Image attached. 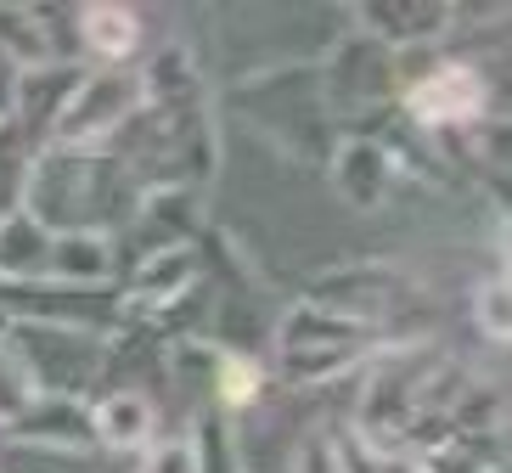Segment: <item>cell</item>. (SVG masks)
<instances>
[{"label":"cell","mask_w":512,"mask_h":473,"mask_svg":"<svg viewBox=\"0 0 512 473\" xmlns=\"http://www.w3.org/2000/svg\"><path fill=\"white\" fill-rule=\"evenodd\" d=\"M79 40L107 68H124L141 51V12H130V6H85L79 12Z\"/></svg>","instance_id":"obj_8"},{"label":"cell","mask_w":512,"mask_h":473,"mask_svg":"<svg viewBox=\"0 0 512 473\" xmlns=\"http://www.w3.org/2000/svg\"><path fill=\"white\" fill-rule=\"evenodd\" d=\"M29 169H34L29 141L17 136L12 124H0V220L23 209V192H29Z\"/></svg>","instance_id":"obj_13"},{"label":"cell","mask_w":512,"mask_h":473,"mask_svg":"<svg viewBox=\"0 0 512 473\" xmlns=\"http://www.w3.org/2000/svg\"><path fill=\"white\" fill-rule=\"evenodd\" d=\"M113 158L102 153H51L34 158L29 169V192H23V214H34L51 237H74V231H96L107 237V226L119 220V175Z\"/></svg>","instance_id":"obj_1"},{"label":"cell","mask_w":512,"mask_h":473,"mask_svg":"<svg viewBox=\"0 0 512 473\" xmlns=\"http://www.w3.org/2000/svg\"><path fill=\"white\" fill-rule=\"evenodd\" d=\"M192 276H197V254H192V248H158V254H147L141 271L130 276V299H141V305H152V310L175 305Z\"/></svg>","instance_id":"obj_9"},{"label":"cell","mask_w":512,"mask_h":473,"mask_svg":"<svg viewBox=\"0 0 512 473\" xmlns=\"http://www.w3.org/2000/svg\"><path fill=\"white\" fill-rule=\"evenodd\" d=\"M214 395H220L226 412H248V406L265 395V367H259L254 355H242V350L220 355V361H214Z\"/></svg>","instance_id":"obj_11"},{"label":"cell","mask_w":512,"mask_h":473,"mask_svg":"<svg viewBox=\"0 0 512 473\" xmlns=\"http://www.w3.org/2000/svg\"><path fill=\"white\" fill-rule=\"evenodd\" d=\"M51 276H57V282H74V288L107 282V276H113V243L96 237V231L57 237V243H51Z\"/></svg>","instance_id":"obj_10"},{"label":"cell","mask_w":512,"mask_h":473,"mask_svg":"<svg viewBox=\"0 0 512 473\" xmlns=\"http://www.w3.org/2000/svg\"><path fill=\"white\" fill-rule=\"evenodd\" d=\"M332 181H338V192L355 209H377L394 186V158L377 141H344L338 158H332Z\"/></svg>","instance_id":"obj_7"},{"label":"cell","mask_w":512,"mask_h":473,"mask_svg":"<svg viewBox=\"0 0 512 473\" xmlns=\"http://www.w3.org/2000/svg\"><path fill=\"white\" fill-rule=\"evenodd\" d=\"M85 417H91V440L102 451H147L152 428H158V412L141 389H113L96 406H85Z\"/></svg>","instance_id":"obj_5"},{"label":"cell","mask_w":512,"mask_h":473,"mask_svg":"<svg viewBox=\"0 0 512 473\" xmlns=\"http://www.w3.org/2000/svg\"><path fill=\"white\" fill-rule=\"evenodd\" d=\"M141 473H203L197 468V445L181 440V434H175V440H152Z\"/></svg>","instance_id":"obj_14"},{"label":"cell","mask_w":512,"mask_h":473,"mask_svg":"<svg viewBox=\"0 0 512 473\" xmlns=\"http://www.w3.org/2000/svg\"><path fill=\"white\" fill-rule=\"evenodd\" d=\"M34 400V389L23 383V372H17V361L6 350H0V423L12 428L17 417H23V406Z\"/></svg>","instance_id":"obj_16"},{"label":"cell","mask_w":512,"mask_h":473,"mask_svg":"<svg viewBox=\"0 0 512 473\" xmlns=\"http://www.w3.org/2000/svg\"><path fill=\"white\" fill-rule=\"evenodd\" d=\"M51 237L34 214H6L0 220V282L6 288H29V282H46L51 276Z\"/></svg>","instance_id":"obj_6"},{"label":"cell","mask_w":512,"mask_h":473,"mask_svg":"<svg viewBox=\"0 0 512 473\" xmlns=\"http://www.w3.org/2000/svg\"><path fill=\"white\" fill-rule=\"evenodd\" d=\"M299 473H344V457H338V445H310L299 457Z\"/></svg>","instance_id":"obj_17"},{"label":"cell","mask_w":512,"mask_h":473,"mask_svg":"<svg viewBox=\"0 0 512 473\" xmlns=\"http://www.w3.org/2000/svg\"><path fill=\"white\" fill-rule=\"evenodd\" d=\"M479 327H484V338L507 344V271H496L479 288Z\"/></svg>","instance_id":"obj_15"},{"label":"cell","mask_w":512,"mask_h":473,"mask_svg":"<svg viewBox=\"0 0 512 473\" xmlns=\"http://www.w3.org/2000/svg\"><path fill=\"white\" fill-rule=\"evenodd\" d=\"M366 23H372L383 40H434L439 23H445V6H366Z\"/></svg>","instance_id":"obj_12"},{"label":"cell","mask_w":512,"mask_h":473,"mask_svg":"<svg viewBox=\"0 0 512 473\" xmlns=\"http://www.w3.org/2000/svg\"><path fill=\"white\" fill-rule=\"evenodd\" d=\"M147 107L136 68H102V74H79V85L68 91L51 141L68 153H102L107 141L119 136L124 124H136V113Z\"/></svg>","instance_id":"obj_2"},{"label":"cell","mask_w":512,"mask_h":473,"mask_svg":"<svg viewBox=\"0 0 512 473\" xmlns=\"http://www.w3.org/2000/svg\"><path fill=\"white\" fill-rule=\"evenodd\" d=\"M484 102H490V91H484V79L467 62H439V68H428L422 79H411L406 91H400V107H406L422 130L473 124L484 113Z\"/></svg>","instance_id":"obj_4"},{"label":"cell","mask_w":512,"mask_h":473,"mask_svg":"<svg viewBox=\"0 0 512 473\" xmlns=\"http://www.w3.org/2000/svg\"><path fill=\"white\" fill-rule=\"evenodd\" d=\"M366 344H377L372 327H361V321H349V316H332L321 305H293L282 316V327H276L282 367H287V378H299V383L355 367L366 355Z\"/></svg>","instance_id":"obj_3"}]
</instances>
